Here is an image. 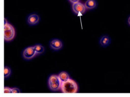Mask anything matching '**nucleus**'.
<instances>
[{
	"label": "nucleus",
	"mask_w": 130,
	"mask_h": 97,
	"mask_svg": "<svg viewBox=\"0 0 130 97\" xmlns=\"http://www.w3.org/2000/svg\"><path fill=\"white\" fill-rule=\"evenodd\" d=\"M128 24H129L130 25V17H129V18H128Z\"/></svg>",
	"instance_id": "17"
},
{
	"label": "nucleus",
	"mask_w": 130,
	"mask_h": 97,
	"mask_svg": "<svg viewBox=\"0 0 130 97\" xmlns=\"http://www.w3.org/2000/svg\"><path fill=\"white\" fill-rule=\"evenodd\" d=\"M61 81L59 77L56 75H52L49 77L48 85L50 89L52 91H56L61 89Z\"/></svg>",
	"instance_id": "3"
},
{
	"label": "nucleus",
	"mask_w": 130,
	"mask_h": 97,
	"mask_svg": "<svg viewBox=\"0 0 130 97\" xmlns=\"http://www.w3.org/2000/svg\"><path fill=\"white\" fill-rule=\"evenodd\" d=\"M111 41V38L108 35H104L100 38L99 44L101 47H106L110 44Z\"/></svg>",
	"instance_id": "7"
},
{
	"label": "nucleus",
	"mask_w": 130,
	"mask_h": 97,
	"mask_svg": "<svg viewBox=\"0 0 130 97\" xmlns=\"http://www.w3.org/2000/svg\"><path fill=\"white\" fill-rule=\"evenodd\" d=\"M69 1L71 2V3H72L74 4L79 2L80 0H69Z\"/></svg>",
	"instance_id": "15"
},
{
	"label": "nucleus",
	"mask_w": 130,
	"mask_h": 97,
	"mask_svg": "<svg viewBox=\"0 0 130 97\" xmlns=\"http://www.w3.org/2000/svg\"><path fill=\"white\" fill-rule=\"evenodd\" d=\"M72 9L73 11L76 14H83L86 12V8L85 5L78 2L73 4Z\"/></svg>",
	"instance_id": "4"
},
{
	"label": "nucleus",
	"mask_w": 130,
	"mask_h": 97,
	"mask_svg": "<svg viewBox=\"0 0 130 97\" xmlns=\"http://www.w3.org/2000/svg\"><path fill=\"white\" fill-rule=\"evenodd\" d=\"M58 77L61 82H66L70 79L69 75L65 72H61L60 73L58 76Z\"/></svg>",
	"instance_id": "10"
},
{
	"label": "nucleus",
	"mask_w": 130,
	"mask_h": 97,
	"mask_svg": "<svg viewBox=\"0 0 130 97\" xmlns=\"http://www.w3.org/2000/svg\"><path fill=\"white\" fill-rule=\"evenodd\" d=\"M15 35V31L14 27L10 24L7 23L4 25V40L9 42L14 38Z\"/></svg>",
	"instance_id": "2"
},
{
	"label": "nucleus",
	"mask_w": 130,
	"mask_h": 97,
	"mask_svg": "<svg viewBox=\"0 0 130 97\" xmlns=\"http://www.w3.org/2000/svg\"><path fill=\"white\" fill-rule=\"evenodd\" d=\"M8 23L7 22V20L6 19V18L4 19V25H5V24H7V23Z\"/></svg>",
	"instance_id": "16"
},
{
	"label": "nucleus",
	"mask_w": 130,
	"mask_h": 97,
	"mask_svg": "<svg viewBox=\"0 0 130 97\" xmlns=\"http://www.w3.org/2000/svg\"><path fill=\"white\" fill-rule=\"evenodd\" d=\"M11 70L10 68L6 66L4 67V77H8L11 74Z\"/></svg>",
	"instance_id": "12"
},
{
	"label": "nucleus",
	"mask_w": 130,
	"mask_h": 97,
	"mask_svg": "<svg viewBox=\"0 0 130 97\" xmlns=\"http://www.w3.org/2000/svg\"><path fill=\"white\" fill-rule=\"evenodd\" d=\"M20 92V90L19 88H15L12 89V93H19Z\"/></svg>",
	"instance_id": "14"
},
{
	"label": "nucleus",
	"mask_w": 130,
	"mask_h": 97,
	"mask_svg": "<svg viewBox=\"0 0 130 97\" xmlns=\"http://www.w3.org/2000/svg\"><path fill=\"white\" fill-rule=\"evenodd\" d=\"M36 54L34 47H29L23 51V56L25 59L30 60L33 58Z\"/></svg>",
	"instance_id": "5"
},
{
	"label": "nucleus",
	"mask_w": 130,
	"mask_h": 97,
	"mask_svg": "<svg viewBox=\"0 0 130 97\" xmlns=\"http://www.w3.org/2000/svg\"><path fill=\"white\" fill-rule=\"evenodd\" d=\"M96 3L95 0H87L85 3V6L87 9H93L96 6Z\"/></svg>",
	"instance_id": "9"
},
{
	"label": "nucleus",
	"mask_w": 130,
	"mask_h": 97,
	"mask_svg": "<svg viewBox=\"0 0 130 97\" xmlns=\"http://www.w3.org/2000/svg\"><path fill=\"white\" fill-rule=\"evenodd\" d=\"M50 45L51 48L55 50H60L63 46L61 41L57 39L52 40L51 41Z\"/></svg>",
	"instance_id": "6"
},
{
	"label": "nucleus",
	"mask_w": 130,
	"mask_h": 97,
	"mask_svg": "<svg viewBox=\"0 0 130 97\" xmlns=\"http://www.w3.org/2000/svg\"><path fill=\"white\" fill-rule=\"evenodd\" d=\"M35 50L37 54H41L44 51V48L43 46L40 45H37L34 47Z\"/></svg>",
	"instance_id": "11"
},
{
	"label": "nucleus",
	"mask_w": 130,
	"mask_h": 97,
	"mask_svg": "<svg viewBox=\"0 0 130 97\" xmlns=\"http://www.w3.org/2000/svg\"><path fill=\"white\" fill-rule=\"evenodd\" d=\"M12 89L9 87H5L4 88V93H12Z\"/></svg>",
	"instance_id": "13"
},
{
	"label": "nucleus",
	"mask_w": 130,
	"mask_h": 97,
	"mask_svg": "<svg viewBox=\"0 0 130 97\" xmlns=\"http://www.w3.org/2000/svg\"><path fill=\"white\" fill-rule=\"evenodd\" d=\"M40 20V18L36 14H32L28 16L27 20L28 23L31 25H35L38 23Z\"/></svg>",
	"instance_id": "8"
},
{
	"label": "nucleus",
	"mask_w": 130,
	"mask_h": 97,
	"mask_svg": "<svg viewBox=\"0 0 130 97\" xmlns=\"http://www.w3.org/2000/svg\"><path fill=\"white\" fill-rule=\"evenodd\" d=\"M61 89L62 92L64 93H76L78 90L77 83L71 79L64 82H61Z\"/></svg>",
	"instance_id": "1"
}]
</instances>
